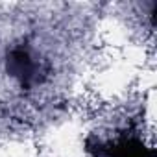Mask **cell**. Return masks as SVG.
<instances>
[{
  "label": "cell",
  "instance_id": "obj_2",
  "mask_svg": "<svg viewBox=\"0 0 157 157\" xmlns=\"http://www.w3.org/2000/svg\"><path fill=\"white\" fill-rule=\"evenodd\" d=\"M87 151L94 157H157V151L146 146L133 133H122L115 140H87Z\"/></svg>",
  "mask_w": 157,
  "mask_h": 157
},
{
  "label": "cell",
  "instance_id": "obj_1",
  "mask_svg": "<svg viewBox=\"0 0 157 157\" xmlns=\"http://www.w3.org/2000/svg\"><path fill=\"white\" fill-rule=\"evenodd\" d=\"M6 72L26 91L41 85L50 74V67L44 59L35 56L28 46L19 44L6 56Z\"/></svg>",
  "mask_w": 157,
  "mask_h": 157
}]
</instances>
